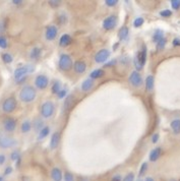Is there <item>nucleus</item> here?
<instances>
[{
	"mask_svg": "<svg viewBox=\"0 0 180 181\" xmlns=\"http://www.w3.org/2000/svg\"><path fill=\"white\" fill-rule=\"evenodd\" d=\"M59 139H60V136H59L58 132H55L51 138V141H50V148L51 149H55L57 148L58 144H59Z\"/></svg>",
	"mask_w": 180,
	"mask_h": 181,
	"instance_id": "19",
	"label": "nucleus"
},
{
	"mask_svg": "<svg viewBox=\"0 0 180 181\" xmlns=\"http://www.w3.org/2000/svg\"><path fill=\"white\" fill-rule=\"evenodd\" d=\"M4 128L6 131H13L15 127H16V122H15V120L13 118H7V119L4 120Z\"/></svg>",
	"mask_w": 180,
	"mask_h": 181,
	"instance_id": "13",
	"label": "nucleus"
},
{
	"mask_svg": "<svg viewBox=\"0 0 180 181\" xmlns=\"http://www.w3.org/2000/svg\"><path fill=\"white\" fill-rule=\"evenodd\" d=\"M72 101H73V97H72V96H68L67 99L65 100V103H64V109H65V110H68L69 108L71 107Z\"/></svg>",
	"mask_w": 180,
	"mask_h": 181,
	"instance_id": "26",
	"label": "nucleus"
},
{
	"mask_svg": "<svg viewBox=\"0 0 180 181\" xmlns=\"http://www.w3.org/2000/svg\"><path fill=\"white\" fill-rule=\"evenodd\" d=\"M128 33H129V30H128L127 27H122L121 29L119 30L118 32V37L121 41L123 40H126L127 37H128Z\"/></svg>",
	"mask_w": 180,
	"mask_h": 181,
	"instance_id": "20",
	"label": "nucleus"
},
{
	"mask_svg": "<svg viewBox=\"0 0 180 181\" xmlns=\"http://www.w3.org/2000/svg\"><path fill=\"white\" fill-rule=\"evenodd\" d=\"M171 128L172 130L174 131V133H179L180 132V120L179 119H176V120H173L171 122Z\"/></svg>",
	"mask_w": 180,
	"mask_h": 181,
	"instance_id": "22",
	"label": "nucleus"
},
{
	"mask_svg": "<svg viewBox=\"0 0 180 181\" xmlns=\"http://www.w3.org/2000/svg\"><path fill=\"white\" fill-rule=\"evenodd\" d=\"M87 69V65L86 63L83 61H76L74 63V70H75L78 73H84Z\"/></svg>",
	"mask_w": 180,
	"mask_h": 181,
	"instance_id": "14",
	"label": "nucleus"
},
{
	"mask_svg": "<svg viewBox=\"0 0 180 181\" xmlns=\"http://www.w3.org/2000/svg\"><path fill=\"white\" fill-rule=\"evenodd\" d=\"M103 76H104V70H102V69H96V70H94L91 73L92 79H100V77H102Z\"/></svg>",
	"mask_w": 180,
	"mask_h": 181,
	"instance_id": "24",
	"label": "nucleus"
},
{
	"mask_svg": "<svg viewBox=\"0 0 180 181\" xmlns=\"http://www.w3.org/2000/svg\"><path fill=\"white\" fill-rule=\"evenodd\" d=\"M143 24V17H137V19H135L134 22H133V25H134L135 28L141 27Z\"/></svg>",
	"mask_w": 180,
	"mask_h": 181,
	"instance_id": "31",
	"label": "nucleus"
},
{
	"mask_svg": "<svg viewBox=\"0 0 180 181\" xmlns=\"http://www.w3.org/2000/svg\"><path fill=\"white\" fill-rule=\"evenodd\" d=\"M42 124H43L42 121H38V120H37V121H36V128H37V129H38V128H41Z\"/></svg>",
	"mask_w": 180,
	"mask_h": 181,
	"instance_id": "47",
	"label": "nucleus"
},
{
	"mask_svg": "<svg viewBox=\"0 0 180 181\" xmlns=\"http://www.w3.org/2000/svg\"><path fill=\"white\" fill-rule=\"evenodd\" d=\"M157 44H158V45H157V48H158L159 50H161V49H163L164 47H165V45H166V40L163 38L162 40L159 41V42L157 43Z\"/></svg>",
	"mask_w": 180,
	"mask_h": 181,
	"instance_id": "35",
	"label": "nucleus"
},
{
	"mask_svg": "<svg viewBox=\"0 0 180 181\" xmlns=\"http://www.w3.org/2000/svg\"><path fill=\"white\" fill-rule=\"evenodd\" d=\"M15 107H16V101L12 97L7 98L2 105V109L5 113H11L12 111H14Z\"/></svg>",
	"mask_w": 180,
	"mask_h": 181,
	"instance_id": "6",
	"label": "nucleus"
},
{
	"mask_svg": "<svg viewBox=\"0 0 180 181\" xmlns=\"http://www.w3.org/2000/svg\"><path fill=\"white\" fill-rule=\"evenodd\" d=\"M52 92L54 94H58L60 92V82H55L52 87Z\"/></svg>",
	"mask_w": 180,
	"mask_h": 181,
	"instance_id": "30",
	"label": "nucleus"
},
{
	"mask_svg": "<svg viewBox=\"0 0 180 181\" xmlns=\"http://www.w3.org/2000/svg\"><path fill=\"white\" fill-rule=\"evenodd\" d=\"M40 53H41V50L39 48H34L32 51V53H31V57L32 58H38L40 56Z\"/></svg>",
	"mask_w": 180,
	"mask_h": 181,
	"instance_id": "29",
	"label": "nucleus"
},
{
	"mask_svg": "<svg viewBox=\"0 0 180 181\" xmlns=\"http://www.w3.org/2000/svg\"><path fill=\"white\" fill-rule=\"evenodd\" d=\"M173 45L174 46H180V40H179V39H174V40H173Z\"/></svg>",
	"mask_w": 180,
	"mask_h": 181,
	"instance_id": "45",
	"label": "nucleus"
},
{
	"mask_svg": "<svg viewBox=\"0 0 180 181\" xmlns=\"http://www.w3.org/2000/svg\"><path fill=\"white\" fill-rule=\"evenodd\" d=\"M117 0H106L105 3H106L108 6H114V5L117 4Z\"/></svg>",
	"mask_w": 180,
	"mask_h": 181,
	"instance_id": "39",
	"label": "nucleus"
},
{
	"mask_svg": "<svg viewBox=\"0 0 180 181\" xmlns=\"http://www.w3.org/2000/svg\"><path fill=\"white\" fill-rule=\"evenodd\" d=\"M146 46H143L141 51L137 53V55L135 56L134 58V65L136 67V69H141L143 66L145 65L146 63Z\"/></svg>",
	"mask_w": 180,
	"mask_h": 181,
	"instance_id": "3",
	"label": "nucleus"
},
{
	"mask_svg": "<svg viewBox=\"0 0 180 181\" xmlns=\"http://www.w3.org/2000/svg\"><path fill=\"white\" fill-rule=\"evenodd\" d=\"M12 2H13L14 4H20V3H22V1H20V0H19V1H17V0H13Z\"/></svg>",
	"mask_w": 180,
	"mask_h": 181,
	"instance_id": "49",
	"label": "nucleus"
},
{
	"mask_svg": "<svg viewBox=\"0 0 180 181\" xmlns=\"http://www.w3.org/2000/svg\"><path fill=\"white\" fill-rule=\"evenodd\" d=\"M48 77L45 76H38L36 77V81H35V84L37 88H39V89L43 90L45 89V88H47L48 86Z\"/></svg>",
	"mask_w": 180,
	"mask_h": 181,
	"instance_id": "10",
	"label": "nucleus"
},
{
	"mask_svg": "<svg viewBox=\"0 0 180 181\" xmlns=\"http://www.w3.org/2000/svg\"><path fill=\"white\" fill-rule=\"evenodd\" d=\"M160 156H161V149L160 148H156V149H154L153 151L151 152L150 160L152 162H156L157 160L160 158Z\"/></svg>",
	"mask_w": 180,
	"mask_h": 181,
	"instance_id": "16",
	"label": "nucleus"
},
{
	"mask_svg": "<svg viewBox=\"0 0 180 181\" xmlns=\"http://www.w3.org/2000/svg\"><path fill=\"white\" fill-rule=\"evenodd\" d=\"M33 71H34V66L31 65V64H28V65H25L22 67H19V68L15 69L14 71V79H16V82H20L24 79L25 74Z\"/></svg>",
	"mask_w": 180,
	"mask_h": 181,
	"instance_id": "2",
	"label": "nucleus"
},
{
	"mask_svg": "<svg viewBox=\"0 0 180 181\" xmlns=\"http://www.w3.org/2000/svg\"><path fill=\"white\" fill-rule=\"evenodd\" d=\"M145 181H154V179L152 177H148V178H146Z\"/></svg>",
	"mask_w": 180,
	"mask_h": 181,
	"instance_id": "50",
	"label": "nucleus"
},
{
	"mask_svg": "<svg viewBox=\"0 0 180 181\" xmlns=\"http://www.w3.org/2000/svg\"><path fill=\"white\" fill-rule=\"evenodd\" d=\"M49 131H50V129H49L48 126H45V127H43L42 129H41L40 131V134H39V139H43L44 138H46V136L49 134Z\"/></svg>",
	"mask_w": 180,
	"mask_h": 181,
	"instance_id": "25",
	"label": "nucleus"
},
{
	"mask_svg": "<svg viewBox=\"0 0 180 181\" xmlns=\"http://www.w3.org/2000/svg\"><path fill=\"white\" fill-rule=\"evenodd\" d=\"M94 86V82H93L92 79H87L83 84H81V90H84V92H88Z\"/></svg>",
	"mask_w": 180,
	"mask_h": 181,
	"instance_id": "18",
	"label": "nucleus"
},
{
	"mask_svg": "<svg viewBox=\"0 0 180 181\" xmlns=\"http://www.w3.org/2000/svg\"><path fill=\"white\" fill-rule=\"evenodd\" d=\"M30 129H31V123L29 121H25V122L22 124V132H28Z\"/></svg>",
	"mask_w": 180,
	"mask_h": 181,
	"instance_id": "27",
	"label": "nucleus"
},
{
	"mask_svg": "<svg viewBox=\"0 0 180 181\" xmlns=\"http://www.w3.org/2000/svg\"><path fill=\"white\" fill-rule=\"evenodd\" d=\"M12 172V169H11V167H7L6 169H5V172H4V174L5 175H8V174H10V173Z\"/></svg>",
	"mask_w": 180,
	"mask_h": 181,
	"instance_id": "44",
	"label": "nucleus"
},
{
	"mask_svg": "<svg viewBox=\"0 0 180 181\" xmlns=\"http://www.w3.org/2000/svg\"><path fill=\"white\" fill-rule=\"evenodd\" d=\"M133 180H134V175H133L132 173L127 174L126 176L124 177V179H123V181H133Z\"/></svg>",
	"mask_w": 180,
	"mask_h": 181,
	"instance_id": "38",
	"label": "nucleus"
},
{
	"mask_svg": "<svg viewBox=\"0 0 180 181\" xmlns=\"http://www.w3.org/2000/svg\"><path fill=\"white\" fill-rule=\"evenodd\" d=\"M117 25V17L115 15H110L107 19H105L103 22V28L105 30H113Z\"/></svg>",
	"mask_w": 180,
	"mask_h": 181,
	"instance_id": "7",
	"label": "nucleus"
},
{
	"mask_svg": "<svg viewBox=\"0 0 180 181\" xmlns=\"http://www.w3.org/2000/svg\"><path fill=\"white\" fill-rule=\"evenodd\" d=\"M51 177L54 181H61L62 179V172L58 169V168H54L51 172Z\"/></svg>",
	"mask_w": 180,
	"mask_h": 181,
	"instance_id": "15",
	"label": "nucleus"
},
{
	"mask_svg": "<svg viewBox=\"0 0 180 181\" xmlns=\"http://www.w3.org/2000/svg\"><path fill=\"white\" fill-rule=\"evenodd\" d=\"M57 36V28L55 25H50L46 30V39L49 41L54 40Z\"/></svg>",
	"mask_w": 180,
	"mask_h": 181,
	"instance_id": "12",
	"label": "nucleus"
},
{
	"mask_svg": "<svg viewBox=\"0 0 180 181\" xmlns=\"http://www.w3.org/2000/svg\"><path fill=\"white\" fill-rule=\"evenodd\" d=\"M19 152H13L11 154V160H13V161H15V160H19Z\"/></svg>",
	"mask_w": 180,
	"mask_h": 181,
	"instance_id": "40",
	"label": "nucleus"
},
{
	"mask_svg": "<svg viewBox=\"0 0 180 181\" xmlns=\"http://www.w3.org/2000/svg\"><path fill=\"white\" fill-rule=\"evenodd\" d=\"M7 47V40L4 37L0 36V48L5 49Z\"/></svg>",
	"mask_w": 180,
	"mask_h": 181,
	"instance_id": "32",
	"label": "nucleus"
},
{
	"mask_svg": "<svg viewBox=\"0 0 180 181\" xmlns=\"http://www.w3.org/2000/svg\"><path fill=\"white\" fill-rule=\"evenodd\" d=\"M71 42V37L67 34H65V35H63L62 37L60 38V40H59V44H60V46H62V47H66V46H68L69 44Z\"/></svg>",
	"mask_w": 180,
	"mask_h": 181,
	"instance_id": "17",
	"label": "nucleus"
},
{
	"mask_svg": "<svg viewBox=\"0 0 180 181\" xmlns=\"http://www.w3.org/2000/svg\"><path fill=\"white\" fill-rule=\"evenodd\" d=\"M154 82H155V79H154V76H149L146 79V90H152L154 89Z\"/></svg>",
	"mask_w": 180,
	"mask_h": 181,
	"instance_id": "21",
	"label": "nucleus"
},
{
	"mask_svg": "<svg viewBox=\"0 0 180 181\" xmlns=\"http://www.w3.org/2000/svg\"><path fill=\"white\" fill-rule=\"evenodd\" d=\"M65 96H66V90H60V92L58 93V97L60 98V99H61V98H63V97H65Z\"/></svg>",
	"mask_w": 180,
	"mask_h": 181,
	"instance_id": "42",
	"label": "nucleus"
},
{
	"mask_svg": "<svg viewBox=\"0 0 180 181\" xmlns=\"http://www.w3.org/2000/svg\"><path fill=\"white\" fill-rule=\"evenodd\" d=\"M171 6L173 9H179L180 8V0H172Z\"/></svg>",
	"mask_w": 180,
	"mask_h": 181,
	"instance_id": "33",
	"label": "nucleus"
},
{
	"mask_svg": "<svg viewBox=\"0 0 180 181\" xmlns=\"http://www.w3.org/2000/svg\"><path fill=\"white\" fill-rule=\"evenodd\" d=\"M72 66V60H71V57L66 54H63V55L60 56V59H59V67L62 70H68V69L71 68Z\"/></svg>",
	"mask_w": 180,
	"mask_h": 181,
	"instance_id": "5",
	"label": "nucleus"
},
{
	"mask_svg": "<svg viewBox=\"0 0 180 181\" xmlns=\"http://www.w3.org/2000/svg\"><path fill=\"white\" fill-rule=\"evenodd\" d=\"M49 3L52 5V6H58V5H59V1H49Z\"/></svg>",
	"mask_w": 180,
	"mask_h": 181,
	"instance_id": "48",
	"label": "nucleus"
},
{
	"mask_svg": "<svg viewBox=\"0 0 180 181\" xmlns=\"http://www.w3.org/2000/svg\"><path fill=\"white\" fill-rule=\"evenodd\" d=\"M129 82H131L134 87H140L143 84V79H141L140 74L137 71H133L129 76Z\"/></svg>",
	"mask_w": 180,
	"mask_h": 181,
	"instance_id": "11",
	"label": "nucleus"
},
{
	"mask_svg": "<svg viewBox=\"0 0 180 181\" xmlns=\"http://www.w3.org/2000/svg\"><path fill=\"white\" fill-rule=\"evenodd\" d=\"M171 14H172V11H171V10H169V9L162 10V11L160 12L161 16H164V17H168V16H170Z\"/></svg>",
	"mask_w": 180,
	"mask_h": 181,
	"instance_id": "36",
	"label": "nucleus"
},
{
	"mask_svg": "<svg viewBox=\"0 0 180 181\" xmlns=\"http://www.w3.org/2000/svg\"><path fill=\"white\" fill-rule=\"evenodd\" d=\"M5 162V156L4 155H0V165L4 164Z\"/></svg>",
	"mask_w": 180,
	"mask_h": 181,
	"instance_id": "46",
	"label": "nucleus"
},
{
	"mask_svg": "<svg viewBox=\"0 0 180 181\" xmlns=\"http://www.w3.org/2000/svg\"><path fill=\"white\" fill-rule=\"evenodd\" d=\"M110 56V51L107 50V49H102L99 52L96 54V57H95V60L98 63H102V62H105L109 58Z\"/></svg>",
	"mask_w": 180,
	"mask_h": 181,
	"instance_id": "8",
	"label": "nucleus"
},
{
	"mask_svg": "<svg viewBox=\"0 0 180 181\" xmlns=\"http://www.w3.org/2000/svg\"><path fill=\"white\" fill-rule=\"evenodd\" d=\"M2 59H3L5 63H11L12 62V56L8 53H4L3 55H2Z\"/></svg>",
	"mask_w": 180,
	"mask_h": 181,
	"instance_id": "28",
	"label": "nucleus"
},
{
	"mask_svg": "<svg viewBox=\"0 0 180 181\" xmlns=\"http://www.w3.org/2000/svg\"><path fill=\"white\" fill-rule=\"evenodd\" d=\"M179 181H180V180H179Z\"/></svg>",
	"mask_w": 180,
	"mask_h": 181,
	"instance_id": "52",
	"label": "nucleus"
},
{
	"mask_svg": "<svg viewBox=\"0 0 180 181\" xmlns=\"http://www.w3.org/2000/svg\"><path fill=\"white\" fill-rule=\"evenodd\" d=\"M0 181H3V178H2V177H0Z\"/></svg>",
	"mask_w": 180,
	"mask_h": 181,
	"instance_id": "51",
	"label": "nucleus"
},
{
	"mask_svg": "<svg viewBox=\"0 0 180 181\" xmlns=\"http://www.w3.org/2000/svg\"><path fill=\"white\" fill-rule=\"evenodd\" d=\"M163 36H164L163 31H161V30H157L156 32H155V34H154V36H153V40L155 41V42L158 43L159 41L162 40V39L164 38Z\"/></svg>",
	"mask_w": 180,
	"mask_h": 181,
	"instance_id": "23",
	"label": "nucleus"
},
{
	"mask_svg": "<svg viewBox=\"0 0 180 181\" xmlns=\"http://www.w3.org/2000/svg\"><path fill=\"white\" fill-rule=\"evenodd\" d=\"M158 139H159V134L158 133L153 134V136H152V141H153L154 144H156L157 141H158Z\"/></svg>",
	"mask_w": 180,
	"mask_h": 181,
	"instance_id": "41",
	"label": "nucleus"
},
{
	"mask_svg": "<svg viewBox=\"0 0 180 181\" xmlns=\"http://www.w3.org/2000/svg\"><path fill=\"white\" fill-rule=\"evenodd\" d=\"M146 168H148V164H146V163H143V164L141 165L140 170V176L143 175V173L146 171Z\"/></svg>",
	"mask_w": 180,
	"mask_h": 181,
	"instance_id": "37",
	"label": "nucleus"
},
{
	"mask_svg": "<svg viewBox=\"0 0 180 181\" xmlns=\"http://www.w3.org/2000/svg\"><path fill=\"white\" fill-rule=\"evenodd\" d=\"M54 112V105L52 102L50 101H47L44 104L42 105V108H41V114L44 118H49L51 117Z\"/></svg>",
	"mask_w": 180,
	"mask_h": 181,
	"instance_id": "4",
	"label": "nucleus"
},
{
	"mask_svg": "<svg viewBox=\"0 0 180 181\" xmlns=\"http://www.w3.org/2000/svg\"><path fill=\"white\" fill-rule=\"evenodd\" d=\"M64 181H74V177L71 173L66 172L64 174Z\"/></svg>",
	"mask_w": 180,
	"mask_h": 181,
	"instance_id": "34",
	"label": "nucleus"
},
{
	"mask_svg": "<svg viewBox=\"0 0 180 181\" xmlns=\"http://www.w3.org/2000/svg\"><path fill=\"white\" fill-rule=\"evenodd\" d=\"M111 181H121V176L120 175H115L111 179Z\"/></svg>",
	"mask_w": 180,
	"mask_h": 181,
	"instance_id": "43",
	"label": "nucleus"
},
{
	"mask_svg": "<svg viewBox=\"0 0 180 181\" xmlns=\"http://www.w3.org/2000/svg\"><path fill=\"white\" fill-rule=\"evenodd\" d=\"M16 144L13 138H7L4 135H0V147L1 148H11Z\"/></svg>",
	"mask_w": 180,
	"mask_h": 181,
	"instance_id": "9",
	"label": "nucleus"
},
{
	"mask_svg": "<svg viewBox=\"0 0 180 181\" xmlns=\"http://www.w3.org/2000/svg\"><path fill=\"white\" fill-rule=\"evenodd\" d=\"M19 98L22 102L29 103L32 102L33 100L36 98V90L34 88L30 87V86H25L22 89L19 94Z\"/></svg>",
	"mask_w": 180,
	"mask_h": 181,
	"instance_id": "1",
	"label": "nucleus"
}]
</instances>
